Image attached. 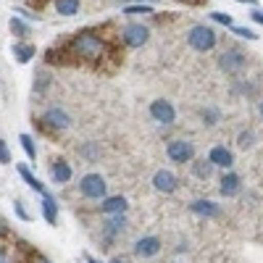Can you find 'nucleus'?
Instances as JSON below:
<instances>
[{"instance_id": "1", "label": "nucleus", "mask_w": 263, "mask_h": 263, "mask_svg": "<svg viewBox=\"0 0 263 263\" xmlns=\"http://www.w3.org/2000/svg\"><path fill=\"white\" fill-rule=\"evenodd\" d=\"M48 63H71V66H90L95 71H116L124 61V40L116 34L114 24L84 27L63 40L58 48L45 53Z\"/></svg>"}, {"instance_id": "2", "label": "nucleus", "mask_w": 263, "mask_h": 263, "mask_svg": "<svg viewBox=\"0 0 263 263\" xmlns=\"http://www.w3.org/2000/svg\"><path fill=\"white\" fill-rule=\"evenodd\" d=\"M216 32L211 29V27H205V24H197V27H192L190 32H187V42H190V48L192 50H197V53H208V50H213L216 48Z\"/></svg>"}, {"instance_id": "3", "label": "nucleus", "mask_w": 263, "mask_h": 263, "mask_svg": "<svg viewBox=\"0 0 263 263\" xmlns=\"http://www.w3.org/2000/svg\"><path fill=\"white\" fill-rule=\"evenodd\" d=\"M79 192L87 200H105V179L100 174H84L79 179Z\"/></svg>"}, {"instance_id": "4", "label": "nucleus", "mask_w": 263, "mask_h": 263, "mask_svg": "<svg viewBox=\"0 0 263 263\" xmlns=\"http://www.w3.org/2000/svg\"><path fill=\"white\" fill-rule=\"evenodd\" d=\"M40 126L48 132H66L71 126V116L63 111V108H48L40 119Z\"/></svg>"}, {"instance_id": "5", "label": "nucleus", "mask_w": 263, "mask_h": 263, "mask_svg": "<svg viewBox=\"0 0 263 263\" xmlns=\"http://www.w3.org/2000/svg\"><path fill=\"white\" fill-rule=\"evenodd\" d=\"M166 156L174 161V163H192L195 161V145L190 140H171L168 147H166Z\"/></svg>"}, {"instance_id": "6", "label": "nucleus", "mask_w": 263, "mask_h": 263, "mask_svg": "<svg viewBox=\"0 0 263 263\" xmlns=\"http://www.w3.org/2000/svg\"><path fill=\"white\" fill-rule=\"evenodd\" d=\"M150 37V29L142 27V24H126L124 32H121V40L126 48H142Z\"/></svg>"}, {"instance_id": "7", "label": "nucleus", "mask_w": 263, "mask_h": 263, "mask_svg": "<svg viewBox=\"0 0 263 263\" xmlns=\"http://www.w3.org/2000/svg\"><path fill=\"white\" fill-rule=\"evenodd\" d=\"M245 63H248V55H245L242 50L232 48V50L221 53V58H218V69H221V71H227V74H234V71H239V69H242Z\"/></svg>"}, {"instance_id": "8", "label": "nucleus", "mask_w": 263, "mask_h": 263, "mask_svg": "<svg viewBox=\"0 0 263 263\" xmlns=\"http://www.w3.org/2000/svg\"><path fill=\"white\" fill-rule=\"evenodd\" d=\"M150 116L153 121H158V124H174V119H177V111H174V105L168 100H153L150 103Z\"/></svg>"}, {"instance_id": "9", "label": "nucleus", "mask_w": 263, "mask_h": 263, "mask_svg": "<svg viewBox=\"0 0 263 263\" xmlns=\"http://www.w3.org/2000/svg\"><path fill=\"white\" fill-rule=\"evenodd\" d=\"M0 263H21L18 260V248H16V239L0 229Z\"/></svg>"}, {"instance_id": "10", "label": "nucleus", "mask_w": 263, "mask_h": 263, "mask_svg": "<svg viewBox=\"0 0 263 263\" xmlns=\"http://www.w3.org/2000/svg\"><path fill=\"white\" fill-rule=\"evenodd\" d=\"M161 250V239L158 237H142L135 242V255L137 258H153V255H158Z\"/></svg>"}, {"instance_id": "11", "label": "nucleus", "mask_w": 263, "mask_h": 263, "mask_svg": "<svg viewBox=\"0 0 263 263\" xmlns=\"http://www.w3.org/2000/svg\"><path fill=\"white\" fill-rule=\"evenodd\" d=\"M153 187H156L158 192H174L177 190V177H174L171 171H166V168H161V171H156V177H153Z\"/></svg>"}, {"instance_id": "12", "label": "nucleus", "mask_w": 263, "mask_h": 263, "mask_svg": "<svg viewBox=\"0 0 263 263\" xmlns=\"http://www.w3.org/2000/svg\"><path fill=\"white\" fill-rule=\"evenodd\" d=\"M126 229V218L124 216H108L105 218V224H103V237H105V242H111V239L116 234H121Z\"/></svg>"}, {"instance_id": "13", "label": "nucleus", "mask_w": 263, "mask_h": 263, "mask_svg": "<svg viewBox=\"0 0 263 263\" xmlns=\"http://www.w3.org/2000/svg\"><path fill=\"white\" fill-rule=\"evenodd\" d=\"M208 161H211L213 166L229 168V166L234 163V156H232V150H227L224 145H216V147H211V153H208Z\"/></svg>"}, {"instance_id": "14", "label": "nucleus", "mask_w": 263, "mask_h": 263, "mask_svg": "<svg viewBox=\"0 0 263 263\" xmlns=\"http://www.w3.org/2000/svg\"><path fill=\"white\" fill-rule=\"evenodd\" d=\"M124 211H126V200L121 195L105 197V200L100 203V213H105V216H124Z\"/></svg>"}, {"instance_id": "15", "label": "nucleus", "mask_w": 263, "mask_h": 263, "mask_svg": "<svg viewBox=\"0 0 263 263\" xmlns=\"http://www.w3.org/2000/svg\"><path fill=\"white\" fill-rule=\"evenodd\" d=\"M50 177L55 184H66V182H71V166L66 163L63 158H55L53 166H50Z\"/></svg>"}, {"instance_id": "16", "label": "nucleus", "mask_w": 263, "mask_h": 263, "mask_svg": "<svg viewBox=\"0 0 263 263\" xmlns=\"http://www.w3.org/2000/svg\"><path fill=\"white\" fill-rule=\"evenodd\" d=\"M42 216H45V221L50 227L58 224V205L53 200V195H42Z\"/></svg>"}, {"instance_id": "17", "label": "nucleus", "mask_w": 263, "mask_h": 263, "mask_svg": "<svg viewBox=\"0 0 263 263\" xmlns=\"http://www.w3.org/2000/svg\"><path fill=\"white\" fill-rule=\"evenodd\" d=\"M218 190H221V195L224 197H234L237 192H239V177H237V174H224V177H221V187H218Z\"/></svg>"}, {"instance_id": "18", "label": "nucleus", "mask_w": 263, "mask_h": 263, "mask_svg": "<svg viewBox=\"0 0 263 263\" xmlns=\"http://www.w3.org/2000/svg\"><path fill=\"white\" fill-rule=\"evenodd\" d=\"M16 168H18V174H21V179H24V182H27V184L34 190V192H40V195H48V192H45V184H42V182L34 177V174H32V171H29L24 163H16Z\"/></svg>"}, {"instance_id": "19", "label": "nucleus", "mask_w": 263, "mask_h": 263, "mask_svg": "<svg viewBox=\"0 0 263 263\" xmlns=\"http://www.w3.org/2000/svg\"><path fill=\"white\" fill-rule=\"evenodd\" d=\"M34 45H29V42H16L13 45V55H16V61L18 63H29L32 58H34Z\"/></svg>"}, {"instance_id": "20", "label": "nucleus", "mask_w": 263, "mask_h": 263, "mask_svg": "<svg viewBox=\"0 0 263 263\" xmlns=\"http://www.w3.org/2000/svg\"><path fill=\"white\" fill-rule=\"evenodd\" d=\"M190 208H192L195 213H200V216H218V205L211 203V200H195Z\"/></svg>"}, {"instance_id": "21", "label": "nucleus", "mask_w": 263, "mask_h": 263, "mask_svg": "<svg viewBox=\"0 0 263 263\" xmlns=\"http://www.w3.org/2000/svg\"><path fill=\"white\" fill-rule=\"evenodd\" d=\"M192 174H195L197 179H211L213 163H211V161H195V163H192Z\"/></svg>"}, {"instance_id": "22", "label": "nucleus", "mask_w": 263, "mask_h": 263, "mask_svg": "<svg viewBox=\"0 0 263 263\" xmlns=\"http://www.w3.org/2000/svg\"><path fill=\"white\" fill-rule=\"evenodd\" d=\"M55 11L61 16H74L79 11V0H55Z\"/></svg>"}, {"instance_id": "23", "label": "nucleus", "mask_w": 263, "mask_h": 263, "mask_svg": "<svg viewBox=\"0 0 263 263\" xmlns=\"http://www.w3.org/2000/svg\"><path fill=\"white\" fill-rule=\"evenodd\" d=\"M8 27H11V32H13L16 37H29V27H27L18 16H13V18L8 21Z\"/></svg>"}, {"instance_id": "24", "label": "nucleus", "mask_w": 263, "mask_h": 263, "mask_svg": "<svg viewBox=\"0 0 263 263\" xmlns=\"http://www.w3.org/2000/svg\"><path fill=\"white\" fill-rule=\"evenodd\" d=\"M18 142H21V147H24L27 158H29V161H34V158H37V147H34V140H32L29 135H21V137H18Z\"/></svg>"}, {"instance_id": "25", "label": "nucleus", "mask_w": 263, "mask_h": 263, "mask_svg": "<svg viewBox=\"0 0 263 263\" xmlns=\"http://www.w3.org/2000/svg\"><path fill=\"white\" fill-rule=\"evenodd\" d=\"M79 153H82V156H84L87 161H95V158L100 156V147H98V142H87Z\"/></svg>"}, {"instance_id": "26", "label": "nucleus", "mask_w": 263, "mask_h": 263, "mask_svg": "<svg viewBox=\"0 0 263 263\" xmlns=\"http://www.w3.org/2000/svg\"><path fill=\"white\" fill-rule=\"evenodd\" d=\"M124 11H126V13H142V16H150V13H153V8H150L147 3H137V6H126Z\"/></svg>"}, {"instance_id": "27", "label": "nucleus", "mask_w": 263, "mask_h": 263, "mask_svg": "<svg viewBox=\"0 0 263 263\" xmlns=\"http://www.w3.org/2000/svg\"><path fill=\"white\" fill-rule=\"evenodd\" d=\"M232 32L237 34V37H242V40H255L258 34L253 32V29H248V27H232Z\"/></svg>"}, {"instance_id": "28", "label": "nucleus", "mask_w": 263, "mask_h": 263, "mask_svg": "<svg viewBox=\"0 0 263 263\" xmlns=\"http://www.w3.org/2000/svg\"><path fill=\"white\" fill-rule=\"evenodd\" d=\"M211 16H213V21H218V24H227V27H234V24H232V16H229V13H224V11H213Z\"/></svg>"}, {"instance_id": "29", "label": "nucleus", "mask_w": 263, "mask_h": 263, "mask_svg": "<svg viewBox=\"0 0 263 263\" xmlns=\"http://www.w3.org/2000/svg\"><path fill=\"white\" fill-rule=\"evenodd\" d=\"M34 79H37V82H34V90H37V92H42V90L48 87V74H45V71H40Z\"/></svg>"}, {"instance_id": "30", "label": "nucleus", "mask_w": 263, "mask_h": 263, "mask_svg": "<svg viewBox=\"0 0 263 263\" xmlns=\"http://www.w3.org/2000/svg\"><path fill=\"white\" fill-rule=\"evenodd\" d=\"M13 211H16V216L21 218V221H29V213H27V208H24V203H21V200L13 203Z\"/></svg>"}, {"instance_id": "31", "label": "nucleus", "mask_w": 263, "mask_h": 263, "mask_svg": "<svg viewBox=\"0 0 263 263\" xmlns=\"http://www.w3.org/2000/svg\"><path fill=\"white\" fill-rule=\"evenodd\" d=\"M237 145H239V147H250V145H253V132H242Z\"/></svg>"}, {"instance_id": "32", "label": "nucleus", "mask_w": 263, "mask_h": 263, "mask_svg": "<svg viewBox=\"0 0 263 263\" xmlns=\"http://www.w3.org/2000/svg\"><path fill=\"white\" fill-rule=\"evenodd\" d=\"M0 163H11V153H8L3 140H0Z\"/></svg>"}, {"instance_id": "33", "label": "nucleus", "mask_w": 263, "mask_h": 263, "mask_svg": "<svg viewBox=\"0 0 263 263\" xmlns=\"http://www.w3.org/2000/svg\"><path fill=\"white\" fill-rule=\"evenodd\" d=\"M203 119H208L205 124H211V126H213V124H216V119H218V114H216V111H211V108H208V111H203Z\"/></svg>"}, {"instance_id": "34", "label": "nucleus", "mask_w": 263, "mask_h": 263, "mask_svg": "<svg viewBox=\"0 0 263 263\" xmlns=\"http://www.w3.org/2000/svg\"><path fill=\"white\" fill-rule=\"evenodd\" d=\"M250 18H253V21H258V24H263V11L253 8V11H250Z\"/></svg>"}, {"instance_id": "35", "label": "nucleus", "mask_w": 263, "mask_h": 263, "mask_svg": "<svg viewBox=\"0 0 263 263\" xmlns=\"http://www.w3.org/2000/svg\"><path fill=\"white\" fill-rule=\"evenodd\" d=\"M27 3H29L32 8H37V11H42V8H45V3H48V0H27Z\"/></svg>"}, {"instance_id": "36", "label": "nucleus", "mask_w": 263, "mask_h": 263, "mask_svg": "<svg viewBox=\"0 0 263 263\" xmlns=\"http://www.w3.org/2000/svg\"><path fill=\"white\" fill-rule=\"evenodd\" d=\"M32 260H34V263H50V260H48L45 255H42V253H37V255H32Z\"/></svg>"}, {"instance_id": "37", "label": "nucleus", "mask_w": 263, "mask_h": 263, "mask_svg": "<svg viewBox=\"0 0 263 263\" xmlns=\"http://www.w3.org/2000/svg\"><path fill=\"white\" fill-rule=\"evenodd\" d=\"M179 3H184V6H203L205 0H179Z\"/></svg>"}, {"instance_id": "38", "label": "nucleus", "mask_w": 263, "mask_h": 263, "mask_svg": "<svg viewBox=\"0 0 263 263\" xmlns=\"http://www.w3.org/2000/svg\"><path fill=\"white\" fill-rule=\"evenodd\" d=\"M237 3H248V6H255V0H237Z\"/></svg>"}, {"instance_id": "39", "label": "nucleus", "mask_w": 263, "mask_h": 263, "mask_svg": "<svg viewBox=\"0 0 263 263\" xmlns=\"http://www.w3.org/2000/svg\"><path fill=\"white\" fill-rule=\"evenodd\" d=\"M87 263H100V260H95L92 255H87Z\"/></svg>"}, {"instance_id": "40", "label": "nucleus", "mask_w": 263, "mask_h": 263, "mask_svg": "<svg viewBox=\"0 0 263 263\" xmlns=\"http://www.w3.org/2000/svg\"><path fill=\"white\" fill-rule=\"evenodd\" d=\"M260 116H263V103H260Z\"/></svg>"}, {"instance_id": "41", "label": "nucleus", "mask_w": 263, "mask_h": 263, "mask_svg": "<svg viewBox=\"0 0 263 263\" xmlns=\"http://www.w3.org/2000/svg\"><path fill=\"white\" fill-rule=\"evenodd\" d=\"M114 263H126V260H114Z\"/></svg>"}, {"instance_id": "42", "label": "nucleus", "mask_w": 263, "mask_h": 263, "mask_svg": "<svg viewBox=\"0 0 263 263\" xmlns=\"http://www.w3.org/2000/svg\"><path fill=\"white\" fill-rule=\"evenodd\" d=\"M140 3H150V0H140Z\"/></svg>"}]
</instances>
